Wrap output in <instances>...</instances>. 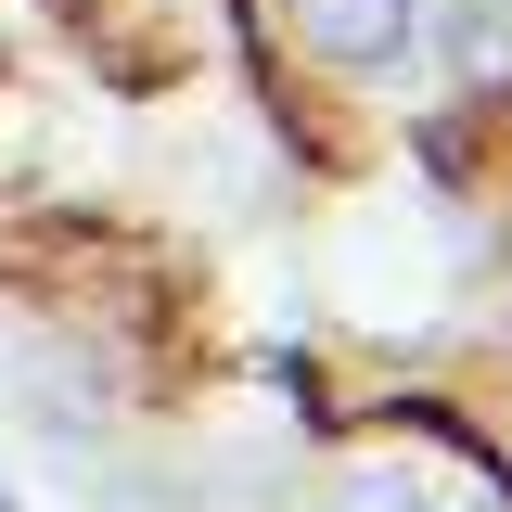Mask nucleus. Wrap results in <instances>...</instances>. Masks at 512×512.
I'll use <instances>...</instances> for the list:
<instances>
[{
    "label": "nucleus",
    "instance_id": "nucleus-1",
    "mask_svg": "<svg viewBox=\"0 0 512 512\" xmlns=\"http://www.w3.org/2000/svg\"><path fill=\"white\" fill-rule=\"evenodd\" d=\"M282 26H295L320 64H346V77H384V64L423 39V0H282Z\"/></svg>",
    "mask_w": 512,
    "mask_h": 512
},
{
    "label": "nucleus",
    "instance_id": "nucleus-2",
    "mask_svg": "<svg viewBox=\"0 0 512 512\" xmlns=\"http://www.w3.org/2000/svg\"><path fill=\"white\" fill-rule=\"evenodd\" d=\"M333 512H423V487H397V474H359V487H346Z\"/></svg>",
    "mask_w": 512,
    "mask_h": 512
},
{
    "label": "nucleus",
    "instance_id": "nucleus-3",
    "mask_svg": "<svg viewBox=\"0 0 512 512\" xmlns=\"http://www.w3.org/2000/svg\"><path fill=\"white\" fill-rule=\"evenodd\" d=\"M0 512H13V500H0Z\"/></svg>",
    "mask_w": 512,
    "mask_h": 512
}]
</instances>
